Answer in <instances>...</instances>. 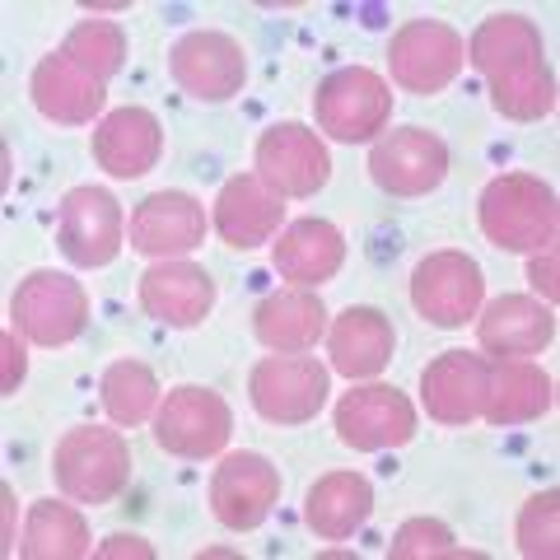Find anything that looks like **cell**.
I'll list each match as a JSON object with an SVG mask.
<instances>
[{"label":"cell","mask_w":560,"mask_h":560,"mask_svg":"<svg viewBox=\"0 0 560 560\" xmlns=\"http://www.w3.org/2000/svg\"><path fill=\"white\" fill-rule=\"evenodd\" d=\"M168 75L197 103H224L248 84V57L243 43L220 28H191L168 47Z\"/></svg>","instance_id":"8"},{"label":"cell","mask_w":560,"mask_h":560,"mask_svg":"<svg viewBox=\"0 0 560 560\" xmlns=\"http://www.w3.org/2000/svg\"><path fill=\"white\" fill-rule=\"evenodd\" d=\"M337 434L355 453H383L416 440V407L393 383H364L337 401Z\"/></svg>","instance_id":"13"},{"label":"cell","mask_w":560,"mask_h":560,"mask_svg":"<svg viewBox=\"0 0 560 560\" xmlns=\"http://www.w3.org/2000/svg\"><path fill=\"white\" fill-rule=\"evenodd\" d=\"M94 164L113 178H145L164 154V127L150 108H113L94 121Z\"/></svg>","instance_id":"20"},{"label":"cell","mask_w":560,"mask_h":560,"mask_svg":"<svg viewBox=\"0 0 560 560\" xmlns=\"http://www.w3.org/2000/svg\"><path fill=\"white\" fill-rule=\"evenodd\" d=\"M551 411V374L533 360H500L490 364V388H486V407L481 416L490 425L510 430V425H528Z\"/></svg>","instance_id":"27"},{"label":"cell","mask_w":560,"mask_h":560,"mask_svg":"<svg viewBox=\"0 0 560 560\" xmlns=\"http://www.w3.org/2000/svg\"><path fill=\"white\" fill-rule=\"evenodd\" d=\"M467 66L463 33L444 20H407L388 43V70L401 94H444Z\"/></svg>","instance_id":"4"},{"label":"cell","mask_w":560,"mask_h":560,"mask_svg":"<svg viewBox=\"0 0 560 560\" xmlns=\"http://www.w3.org/2000/svg\"><path fill=\"white\" fill-rule=\"evenodd\" d=\"M430 556H471L477 560L481 551L453 547V533L434 518H407L388 541V560H430Z\"/></svg>","instance_id":"33"},{"label":"cell","mask_w":560,"mask_h":560,"mask_svg":"<svg viewBox=\"0 0 560 560\" xmlns=\"http://www.w3.org/2000/svg\"><path fill=\"white\" fill-rule=\"evenodd\" d=\"M20 556H28V560L90 556V523H84V514L66 500H33L24 533H20Z\"/></svg>","instance_id":"28"},{"label":"cell","mask_w":560,"mask_h":560,"mask_svg":"<svg viewBox=\"0 0 560 560\" xmlns=\"http://www.w3.org/2000/svg\"><path fill=\"white\" fill-rule=\"evenodd\" d=\"M370 178L388 197H425L448 178V145L425 127H393L370 145Z\"/></svg>","instance_id":"12"},{"label":"cell","mask_w":560,"mask_h":560,"mask_svg":"<svg viewBox=\"0 0 560 560\" xmlns=\"http://www.w3.org/2000/svg\"><path fill=\"white\" fill-rule=\"evenodd\" d=\"M28 94H33V108H38L47 121H57V127H90V121L103 113V103H108V84L84 75V70L57 47L33 66Z\"/></svg>","instance_id":"21"},{"label":"cell","mask_w":560,"mask_h":560,"mask_svg":"<svg viewBox=\"0 0 560 560\" xmlns=\"http://www.w3.org/2000/svg\"><path fill=\"white\" fill-rule=\"evenodd\" d=\"M393 318L383 308H364V304H350L337 323L327 327V355H331V370L346 374L350 383L360 378H378L393 360Z\"/></svg>","instance_id":"23"},{"label":"cell","mask_w":560,"mask_h":560,"mask_svg":"<svg viewBox=\"0 0 560 560\" xmlns=\"http://www.w3.org/2000/svg\"><path fill=\"white\" fill-rule=\"evenodd\" d=\"M346 261V238L331 220H290L285 230H280L271 238V267L280 271V280H290V285L300 290H313L323 285V280H331L341 271Z\"/></svg>","instance_id":"22"},{"label":"cell","mask_w":560,"mask_h":560,"mask_svg":"<svg viewBox=\"0 0 560 560\" xmlns=\"http://www.w3.org/2000/svg\"><path fill=\"white\" fill-rule=\"evenodd\" d=\"M486 304V276L467 253H430L411 271V308L430 327H467Z\"/></svg>","instance_id":"9"},{"label":"cell","mask_w":560,"mask_h":560,"mask_svg":"<svg viewBox=\"0 0 560 560\" xmlns=\"http://www.w3.org/2000/svg\"><path fill=\"white\" fill-rule=\"evenodd\" d=\"M210 514L234 533H253L280 504V471L261 453H230L210 471Z\"/></svg>","instance_id":"14"},{"label":"cell","mask_w":560,"mask_h":560,"mask_svg":"<svg viewBox=\"0 0 560 560\" xmlns=\"http://www.w3.org/2000/svg\"><path fill=\"white\" fill-rule=\"evenodd\" d=\"M10 327H20L33 346H70L90 327V294L66 271H33L10 300Z\"/></svg>","instance_id":"5"},{"label":"cell","mask_w":560,"mask_h":560,"mask_svg":"<svg viewBox=\"0 0 560 560\" xmlns=\"http://www.w3.org/2000/svg\"><path fill=\"white\" fill-rule=\"evenodd\" d=\"M127 243V220L113 191L103 187H70L57 210V248L70 267H108Z\"/></svg>","instance_id":"10"},{"label":"cell","mask_w":560,"mask_h":560,"mask_svg":"<svg viewBox=\"0 0 560 560\" xmlns=\"http://www.w3.org/2000/svg\"><path fill=\"white\" fill-rule=\"evenodd\" d=\"M331 393V374L318 355H267L257 360V370L248 374V397L261 420L271 425H304L323 411V401Z\"/></svg>","instance_id":"7"},{"label":"cell","mask_w":560,"mask_h":560,"mask_svg":"<svg viewBox=\"0 0 560 560\" xmlns=\"http://www.w3.org/2000/svg\"><path fill=\"white\" fill-rule=\"evenodd\" d=\"M98 556L103 560H121V556H136V560H150L154 556V547L145 537H136V533H113L108 541L98 547Z\"/></svg>","instance_id":"36"},{"label":"cell","mask_w":560,"mask_h":560,"mask_svg":"<svg viewBox=\"0 0 560 560\" xmlns=\"http://www.w3.org/2000/svg\"><path fill=\"white\" fill-rule=\"evenodd\" d=\"M556 267H560L556 243H551V248H541V253H533V261H528V280H533V290L541 294V304H556V294H560Z\"/></svg>","instance_id":"34"},{"label":"cell","mask_w":560,"mask_h":560,"mask_svg":"<svg viewBox=\"0 0 560 560\" xmlns=\"http://www.w3.org/2000/svg\"><path fill=\"white\" fill-rule=\"evenodd\" d=\"M0 495H5V551H14V486H5Z\"/></svg>","instance_id":"37"},{"label":"cell","mask_w":560,"mask_h":560,"mask_svg":"<svg viewBox=\"0 0 560 560\" xmlns=\"http://www.w3.org/2000/svg\"><path fill=\"white\" fill-rule=\"evenodd\" d=\"M467 61L477 66L486 80H500L523 66L547 61V47H541V33L533 20L504 10V14H490V20L477 24V33L467 38Z\"/></svg>","instance_id":"26"},{"label":"cell","mask_w":560,"mask_h":560,"mask_svg":"<svg viewBox=\"0 0 560 560\" xmlns=\"http://www.w3.org/2000/svg\"><path fill=\"white\" fill-rule=\"evenodd\" d=\"M280 220H285V197H276L257 173L230 178L220 187L215 210H210L215 234L224 238V248H234V253H253L261 243H271L280 230H285Z\"/></svg>","instance_id":"16"},{"label":"cell","mask_w":560,"mask_h":560,"mask_svg":"<svg viewBox=\"0 0 560 560\" xmlns=\"http://www.w3.org/2000/svg\"><path fill=\"white\" fill-rule=\"evenodd\" d=\"M481 234L500 253H541L556 243L560 230V206L556 191L533 178V173H500L477 201Z\"/></svg>","instance_id":"1"},{"label":"cell","mask_w":560,"mask_h":560,"mask_svg":"<svg viewBox=\"0 0 560 560\" xmlns=\"http://www.w3.org/2000/svg\"><path fill=\"white\" fill-rule=\"evenodd\" d=\"M51 481L75 504H113L131 481V444L103 425L66 430L51 448Z\"/></svg>","instance_id":"2"},{"label":"cell","mask_w":560,"mask_h":560,"mask_svg":"<svg viewBox=\"0 0 560 560\" xmlns=\"http://www.w3.org/2000/svg\"><path fill=\"white\" fill-rule=\"evenodd\" d=\"M127 243L140 257H154V261H173V257H187L206 243V206L187 191H154L131 210V224H127Z\"/></svg>","instance_id":"15"},{"label":"cell","mask_w":560,"mask_h":560,"mask_svg":"<svg viewBox=\"0 0 560 560\" xmlns=\"http://www.w3.org/2000/svg\"><path fill=\"white\" fill-rule=\"evenodd\" d=\"M230 430H234L230 401L215 388H197V383L173 388L160 401V411H154V444L187 463L215 458V453L230 444Z\"/></svg>","instance_id":"6"},{"label":"cell","mask_w":560,"mask_h":560,"mask_svg":"<svg viewBox=\"0 0 560 560\" xmlns=\"http://www.w3.org/2000/svg\"><path fill=\"white\" fill-rule=\"evenodd\" d=\"M0 350H5V378H0V393L14 397V393H20L24 370H28V360H24V341H20V327H10L5 337H0Z\"/></svg>","instance_id":"35"},{"label":"cell","mask_w":560,"mask_h":560,"mask_svg":"<svg viewBox=\"0 0 560 560\" xmlns=\"http://www.w3.org/2000/svg\"><path fill=\"white\" fill-rule=\"evenodd\" d=\"M370 514H374V486L360 471H327L304 495V523L318 541L355 537L370 523Z\"/></svg>","instance_id":"24"},{"label":"cell","mask_w":560,"mask_h":560,"mask_svg":"<svg viewBox=\"0 0 560 560\" xmlns=\"http://www.w3.org/2000/svg\"><path fill=\"white\" fill-rule=\"evenodd\" d=\"M486 388H490V360L471 355V350H444L420 374V401L440 425H471L486 407Z\"/></svg>","instance_id":"18"},{"label":"cell","mask_w":560,"mask_h":560,"mask_svg":"<svg viewBox=\"0 0 560 560\" xmlns=\"http://www.w3.org/2000/svg\"><path fill=\"white\" fill-rule=\"evenodd\" d=\"M518 551L528 560H556L560 556V495L541 490L523 504L518 514Z\"/></svg>","instance_id":"32"},{"label":"cell","mask_w":560,"mask_h":560,"mask_svg":"<svg viewBox=\"0 0 560 560\" xmlns=\"http://www.w3.org/2000/svg\"><path fill=\"white\" fill-rule=\"evenodd\" d=\"M477 341L495 360L541 355L556 341V313L533 294H500L477 313Z\"/></svg>","instance_id":"19"},{"label":"cell","mask_w":560,"mask_h":560,"mask_svg":"<svg viewBox=\"0 0 560 560\" xmlns=\"http://www.w3.org/2000/svg\"><path fill=\"white\" fill-rule=\"evenodd\" d=\"M313 121H318L323 136L341 140V145L378 140L393 121V84L370 66L331 70L313 94Z\"/></svg>","instance_id":"3"},{"label":"cell","mask_w":560,"mask_h":560,"mask_svg":"<svg viewBox=\"0 0 560 560\" xmlns=\"http://www.w3.org/2000/svg\"><path fill=\"white\" fill-rule=\"evenodd\" d=\"M490 84V108L510 121H541L556 108V75H551V61H537V66H523L514 75H500V80H486Z\"/></svg>","instance_id":"30"},{"label":"cell","mask_w":560,"mask_h":560,"mask_svg":"<svg viewBox=\"0 0 560 560\" xmlns=\"http://www.w3.org/2000/svg\"><path fill=\"white\" fill-rule=\"evenodd\" d=\"M61 51L75 61L84 75H94L98 84H108L121 66H127V33L108 20H80L66 33Z\"/></svg>","instance_id":"31"},{"label":"cell","mask_w":560,"mask_h":560,"mask_svg":"<svg viewBox=\"0 0 560 560\" xmlns=\"http://www.w3.org/2000/svg\"><path fill=\"white\" fill-rule=\"evenodd\" d=\"M257 178L276 197H313L331 178V154L323 136L304 121H276L257 136Z\"/></svg>","instance_id":"11"},{"label":"cell","mask_w":560,"mask_h":560,"mask_svg":"<svg viewBox=\"0 0 560 560\" xmlns=\"http://www.w3.org/2000/svg\"><path fill=\"white\" fill-rule=\"evenodd\" d=\"M98 397L113 425H145L160 411V378L140 360H113L98 378Z\"/></svg>","instance_id":"29"},{"label":"cell","mask_w":560,"mask_h":560,"mask_svg":"<svg viewBox=\"0 0 560 560\" xmlns=\"http://www.w3.org/2000/svg\"><path fill=\"white\" fill-rule=\"evenodd\" d=\"M140 308L150 313L154 323L164 327H201L215 308V280L206 276V267L187 257H173V261H154V267L140 276Z\"/></svg>","instance_id":"17"},{"label":"cell","mask_w":560,"mask_h":560,"mask_svg":"<svg viewBox=\"0 0 560 560\" xmlns=\"http://www.w3.org/2000/svg\"><path fill=\"white\" fill-rule=\"evenodd\" d=\"M253 331L257 341L276 350V355H300V350H313L318 337L327 331V304L323 294L313 290H276L257 304L253 313Z\"/></svg>","instance_id":"25"}]
</instances>
